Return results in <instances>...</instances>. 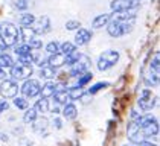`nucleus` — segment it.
<instances>
[{"label":"nucleus","instance_id":"obj_41","mask_svg":"<svg viewBox=\"0 0 160 146\" xmlns=\"http://www.w3.org/2000/svg\"><path fill=\"white\" fill-rule=\"evenodd\" d=\"M123 146H137V145H133V143H130V145H123Z\"/></svg>","mask_w":160,"mask_h":146},{"label":"nucleus","instance_id":"obj_16","mask_svg":"<svg viewBox=\"0 0 160 146\" xmlns=\"http://www.w3.org/2000/svg\"><path fill=\"white\" fill-rule=\"evenodd\" d=\"M110 20H111L110 14H101V15H98V17H95V18H93L92 24H93V27H96V29H98V27H102V26H107Z\"/></svg>","mask_w":160,"mask_h":146},{"label":"nucleus","instance_id":"obj_29","mask_svg":"<svg viewBox=\"0 0 160 146\" xmlns=\"http://www.w3.org/2000/svg\"><path fill=\"white\" fill-rule=\"evenodd\" d=\"M46 52L50 55H55V53H60V44L57 41H50L49 44L46 46Z\"/></svg>","mask_w":160,"mask_h":146},{"label":"nucleus","instance_id":"obj_18","mask_svg":"<svg viewBox=\"0 0 160 146\" xmlns=\"http://www.w3.org/2000/svg\"><path fill=\"white\" fill-rule=\"evenodd\" d=\"M18 34L22 35V38L25 40V43H28L29 40H32V38H35V32H34V29L32 27H26V26H22L20 27V31H18Z\"/></svg>","mask_w":160,"mask_h":146},{"label":"nucleus","instance_id":"obj_20","mask_svg":"<svg viewBox=\"0 0 160 146\" xmlns=\"http://www.w3.org/2000/svg\"><path fill=\"white\" fill-rule=\"evenodd\" d=\"M14 66V61L11 58V55L8 53H2L0 55V69H11Z\"/></svg>","mask_w":160,"mask_h":146},{"label":"nucleus","instance_id":"obj_4","mask_svg":"<svg viewBox=\"0 0 160 146\" xmlns=\"http://www.w3.org/2000/svg\"><path fill=\"white\" fill-rule=\"evenodd\" d=\"M127 135H128V140L133 143V145H139L142 142H145V135L142 133L140 126L137 125L136 120H131L128 128H127Z\"/></svg>","mask_w":160,"mask_h":146},{"label":"nucleus","instance_id":"obj_25","mask_svg":"<svg viewBox=\"0 0 160 146\" xmlns=\"http://www.w3.org/2000/svg\"><path fill=\"white\" fill-rule=\"evenodd\" d=\"M15 53L18 55V56H26V55H32V49L29 47L28 44H18V46H15Z\"/></svg>","mask_w":160,"mask_h":146},{"label":"nucleus","instance_id":"obj_40","mask_svg":"<svg viewBox=\"0 0 160 146\" xmlns=\"http://www.w3.org/2000/svg\"><path fill=\"white\" fill-rule=\"evenodd\" d=\"M5 78H6V73H5V70H3V69H0V79L3 81Z\"/></svg>","mask_w":160,"mask_h":146},{"label":"nucleus","instance_id":"obj_19","mask_svg":"<svg viewBox=\"0 0 160 146\" xmlns=\"http://www.w3.org/2000/svg\"><path fill=\"white\" fill-rule=\"evenodd\" d=\"M53 99H55L57 104L66 105L67 100H69V91H67V90H60V91H57V93L53 95Z\"/></svg>","mask_w":160,"mask_h":146},{"label":"nucleus","instance_id":"obj_9","mask_svg":"<svg viewBox=\"0 0 160 146\" xmlns=\"http://www.w3.org/2000/svg\"><path fill=\"white\" fill-rule=\"evenodd\" d=\"M32 75V67L25 64H14L11 67V76L14 79H28Z\"/></svg>","mask_w":160,"mask_h":146},{"label":"nucleus","instance_id":"obj_6","mask_svg":"<svg viewBox=\"0 0 160 146\" xmlns=\"http://www.w3.org/2000/svg\"><path fill=\"white\" fill-rule=\"evenodd\" d=\"M139 3L140 0H113L110 6L114 12H128L131 9H136Z\"/></svg>","mask_w":160,"mask_h":146},{"label":"nucleus","instance_id":"obj_32","mask_svg":"<svg viewBox=\"0 0 160 146\" xmlns=\"http://www.w3.org/2000/svg\"><path fill=\"white\" fill-rule=\"evenodd\" d=\"M48 126V120L46 119H40V120H35L34 122V129L37 133H41V129H44Z\"/></svg>","mask_w":160,"mask_h":146},{"label":"nucleus","instance_id":"obj_26","mask_svg":"<svg viewBox=\"0 0 160 146\" xmlns=\"http://www.w3.org/2000/svg\"><path fill=\"white\" fill-rule=\"evenodd\" d=\"M34 23H35V17H34L32 14H28V12H26V14H23V15L20 17V24H22V26H26V27L29 26V27H31Z\"/></svg>","mask_w":160,"mask_h":146},{"label":"nucleus","instance_id":"obj_7","mask_svg":"<svg viewBox=\"0 0 160 146\" xmlns=\"http://www.w3.org/2000/svg\"><path fill=\"white\" fill-rule=\"evenodd\" d=\"M17 93H18V85L15 84V81L3 79V82L0 85V95L6 99H14L17 97Z\"/></svg>","mask_w":160,"mask_h":146},{"label":"nucleus","instance_id":"obj_38","mask_svg":"<svg viewBox=\"0 0 160 146\" xmlns=\"http://www.w3.org/2000/svg\"><path fill=\"white\" fill-rule=\"evenodd\" d=\"M139 146H157V145H154V143H151V142H142V143H139Z\"/></svg>","mask_w":160,"mask_h":146},{"label":"nucleus","instance_id":"obj_13","mask_svg":"<svg viewBox=\"0 0 160 146\" xmlns=\"http://www.w3.org/2000/svg\"><path fill=\"white\" fill-rule=\"evenodd\" d=\"M34 29V32H35V35L37 34H46V32H49V29H50V22H49V18L48 17H41L40 20L37 22V26L35 27H32Z\"/></svg>","mask_w":160,"mask_h":146},{"label":"nucleus","instance_id":"obj_37","mask_svg":"<svg viewBox=\"0 0 160 146\" xmlns=\"http://www.w3.org/2000/svg\"><path fill=\"white\" fill-rule=\"evenodd\" d=\"M8 108H9V104H8L6 100H0V114H2L3 111H6Z\"/></svg>","mask_w":160,"mask_h":146},{"label":"nucleus","instance_id":"obj_12","mask_svg":"<svg viewBox=\"0 0 160 146\" xmlns=\"http://www.w3.org/2000/svg\"><path fill=\"white\" fill-rule=\"evenodd\" d=\"M66 64V55H62V53H55V55H50L49 60H48V66L52 67V69H58V67H61Z\"/></svg>","mask_w":160,"mask_h":146},{"label":"nucleus","instance_id":"obj_2","mask_svg":"<svg viewBox=\"0 0 160 146\" xmlns=\"http://www.w3.org/2000/svg\"><path fill=\"white\" fill-rule=\"evenodd\" d=\"M136 122H137V125L140 126V129H142V133L145 135V139L159 134V122H157L156 117H152V116H142V117H139Z\"/></svg>","mask_w":160,"mask_h":146},{"label":"nucleus","instance_id":"obj_34","mask_svg":"<svg viewBox=\"0 0 160 146\" xmlns=\"http://www.w3.org/2000/svg\"><path fill=\"white\" fill-rule=\"evenodd\" d=\"M14 6H15L17 9H22V11H25V9H28V6H29V2H28V0H15Z\"/></svg>","mask_w":160,"mask_h":146},{"label":"nucleus","instance_id":"obj_27","mask_svg":"<svg viewBox=\"0 0 160 146\" xmlns=\"http://www.w3.org/2000/svg\"><path fill=\"white\" fill-rule=\"evenodd\" d=\"M82 95H84V90L79 88V87H73V88L69 90V99H72V100H76V99L82 97Z\"/></svg>","mask_w":160,"mask_h":146},{"label":"nucleus","instance_id":"obj_33","mask_svg":"<svg viewBox=\"0 0 160 146\" xmlns=\"http://www.w3.org/2000/svg\"><path fill=\"white\" fill-rule=\"evenodd\" d=\"M159 58H160V55L156 53L154 58H152V61H151V66H149V69H151L154 73H159Z\"/></svg>","mask_w":160,"mask_h":146},{"label":"nucleus","instance_id":"obj_8","mask_svg":"<svg viewBox=\"0 0 160 146\" xmlns=\"http://www.w3.org/2000/svg\"><path fill=\"white\" fill-rule=\"evenodd\" d=\"M41 85L37 79H26L25 84L22 85V93L25 97H35L40 95Z\"/></svg>","mask_w":160,"mask_h":146},{"label":"nucleus","instance_id":"obj_39","mask_svg":"<svg viewBox=\"0 0 160 146\" xmlns=\"http://www.w3.org/2000/svg\"><path fill=\"white\" fill-rule=\"evenodd\" d=\"M53 125H55L57 128H61V120H60V119H55V120H53Z\"/></svg>","mask_w":160,"mask_h":146},{"label":"nucleus","instance_id":"obj_17","mask_svg":"<svg viewBox=\"0 0 160 146\" xmlns=\"http://www.w3.org/2000/svg\"><path fill=\"white\" fill-rule=\"evenodd\" d=\"M143 79H145V82H147L148 85H151V87L154 85V87H156V85L159 84V73H154L149 69V70L143 75Z\"/></svg>","mask_w":160,"mask_h":146},{"label":"nucleus","instance_id":"obj_31","mask_svg":"<svg viewBox=\"0 0 160 146\" xmlns=\"http://www.w3.org/2000/svg\"><path fill=\"white\" fill-rule=\"evenodd\" d=\"M105 87H108V82H98V84H95L93 87H90L88 93H90V95H96L99 90H102V88H105Z\"/></svg>","mask_w":160,"mask_h":146},{"label":"nucleus","instance_id":"obj_15","mask_svg":"<svg viewBox=\"0 0 160 146\" xmlns=\"http://www.w3.org/2000/svg\"><path fill=\"white\" fill-rule=\"evenodd\" d=\"M62 116L67 119V120H73L75 117L78 116V110L73 104H66L64 108H62Z\"/></svg>","mask_w":160,"mask_h":146},{"label":"nucleus","instance_id":"obj_22","mask_svg":"<svg viewBox=\"0 0 160 146\" xmlns=\"http://www.w3.org/2000/svg\"><path fill=\"white\" fill-rule=\"evenodd\" d=\"M40 76L44 78V79H52V78L57 76V70L49 67V66H44V67H41V70H40Z\"/></svg>","mask_w":160,"mask_h":146},{"label":"nucleus","instance_id":"obj_3","mask_svg":"<svg viewBox=\"0 0 160 146\" xmlns=\"http://www.w3.org/2000/svg\"><path fill=\"white\" fill-rule=\"evenodd\" d=\"M118 61H119V53H118V50H105V52H102L101 56H99L98 69L101 72H105V70H108L110 67H113Z\"/></svg>","mask_w":160,"mask_h":146},{"label":"nucleus","instance_id":"obj_35","mask_svg":"<svg viewBox=\"0 0 160 146\" xmlns=\"http://www.w3.org/2000/svg\"><path fill=\"white\" fill-rule=\"evenodd\" d=\"M79 22H75V20H70V22H67L66 23V27H67V31H75V29H79Z\"/></svg>","mask_w":160,"mask_h":146},{"label":"nucleus","instance_id":"obj_24","mask_svg":"<svg viewBox=\"0 0 160 146\" xmlns=\"http://www.w3.org/2000/svg\"><path fill=\"white\" fill-rule=\"evenodd\" d=\"M37 111L34 108H28L25 113V116H23V122L25 123H34V122L37 120Z\"/></svg>","mask_w":160,"mask_h":146},{"label":"nucleus","instance_id":"obj_30","mask_svg":"<svg viewBox=\"0 0 160 146\" xmlns=\"http://www.w3.org/2000/svg\"><path fill=\"white\" fill-rule=\"evenodd\" d=\"M14 105L18 110H28V100L23 99V97H14Z\"/></svg>","mask_w":160,"mask_h":146},{"label":"nucleus","instance_id":"obj_11","mask_svg":"<svg viewBox=\"0 0 160 146\" xmlns=\"http://www.w3.org/2000/svg\"><path fill=\"white\" fill-rule=\"evenodd\" d=\"M92 40V34L87 29H78L76 35H75V44L76 46H84Z\"/></svg>","mask_w":160,"mask_h":146},{"label":"nucleus","instance_id":"obj_5","mask_svg":"<svg viewBox=\"0 0 160 146\" xmlns=\"http://www.w3.org/2000/svg\"><path fill=\"white\" fill-rule=\"evenodd\" d=\"M137 104H139V108L142 111H149V110L154 108V105H156V96L152 95L151 90H142Z\"/></svg>","mask_w":160,"mask_h":146},{"label":"nucleus","instance_id":"obj_14","mask_svg":"<svg viewBox=\"0 0 160 146\" xmlns=\"http://www.w3.org/2000/svg\"><path fill=\"white\" fill-rule=\"evenodd\" d=\"M55 93H57V85L53 84V82L44 84L43 87H41V90H40L41 99H49V97H52Z\"/></svg>","mask_w":160,"mask_h":146},{"label":"nucleus","instance_id":"obj_28","mask_svg":"<svg viewBox=\"0 0 160 146\" xmlns=\"http://www.w3.org/2000/svg\"><path fill=\"white\" fill-rule=\"evenodd\" d=\"M92 76H93V75H92V73H88V72L82 73V75L79 76V79H78V85H76V87L82 88V87H84V85H86L87 82H88V81L92 79Z\"/></svg>","mask_w":160,"mask_h":146},{"label":"nucleus","instance_id":"obj_10","mask_svg":"<svg viewBox=\"0 0 160 146\" xmlns=\"http://www.w3.org/2000/svg\"><path fill=\"white\" fill-rule=\"evenodd\" d=\"M87 67H88V58L87 56H82V55H79V58L78 61L72 64V69H70V75L72 76H81L82 73H86Z\"/></svg>","mask_w":160,"mask_h":146},{"label":"nucleus","instance_id":"obj_1","mask_svg":"<svg viewBox=\"0 0 160 146\" xmlns=\"http://www.w3.org/2000/svg\"><path fill=\"white\" fill-rule=\"evenodd\" d=\"M18 36H20V34H18L17 26H14L9 22L0 23V40H2V43H3L5 47L15 46L17 41H18Z\"/></svg>","mask_w":160,"mask_h":146},{"label":"nucleus","instance_id":"obj_36","mask_svg":"<svg viewBox=\"0 0 160 146\" xmlns=\"http://www.w3.org/2000/svg\"><path fill=\"white\" fill-rule=\"evenodd\" d=\"M20 64H25V66H31L32 62V55H26V56H18Z\"/></svg>","mask_w":160,"mask_h":146},{"label":"nucleus","instance_id":"obj_21","mask_svg":"<svg viewBox=\"0 0 160 146\" xmlns=\"http://www.w3.org/2000/svg\"><path fill=\"white\" fill-rule=\"evenodd\" d=\"M75 50H76V46H75L73 43H69V41L62 43L61 46H60V53H62V55H66V56L72 55V53H73Z\"/></svg>","mask_w":160,"mask_h":146},{"label":"nucleus","instance_id":"obj_23","mask_svg":"<svg viewBox=\"0 0 160 146\" xmlns=\"http://www.w3.org/2000/svg\"><path fill=\"white\" fill-rule=\"evenodd\" d=\"M34 110H35L37 113H41V114H43V113H48V111H49V102H48V99H38Z\"/></svg>","mask_w":160,"mask_h":146}]
</instances>
